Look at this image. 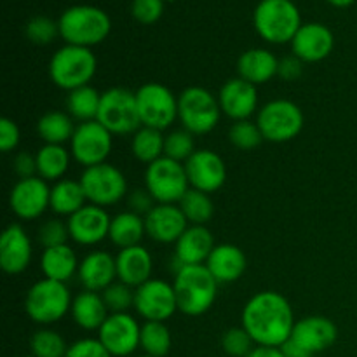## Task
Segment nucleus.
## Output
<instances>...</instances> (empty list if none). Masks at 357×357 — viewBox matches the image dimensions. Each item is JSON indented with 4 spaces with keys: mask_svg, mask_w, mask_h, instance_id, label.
Here are the masks:
<instances>
[{
    "mask_svg": "<svg viewBox=\"0 0 357 357\" xmlns=\"http://www.w3.org/2000/svg\"><path fill=\"white\" fill-rule=\"evenodd\" d=\"M114 149V135L98 121L77 124L73 138L70 142V153L73 159L86 167L107 162Z\"/></svg>",
    "mask_w": 357,
    "mask_h": 357,
    "instance_id": "13",
    "label": "nucleus"
},
{
    "mask_svg": "<svg viewBox=\"0 0 357 357\" xmlns=\"http://www.w3.org/2000/svg\"><path fill=\"white\" fill-rule=\"evenodd\" d=\"M248 357H286L281 347H261L257 345Z\"/></svg>",
    "mask_w": 357,
    "mask_h": 357,
    "instance_id": "53",
    "label": "nucleus"
},
{
    "mask_svg": "<svg viewBox=\"0 0 357 357\" xmlns=\"http://www.w3.org/2000/svg\"><path fill=\"white\" fill-rule=\"evenodd\" d=\"M24 35L31 44L47 45L59 35V24L49 16H35L24 26Z\"/></svg>",
    "mask_w": 357,
    "mask_h": 357,
    "instance_id": "43",
    "label": "nucleus"
},
{
    "mask_svg": "<svg viewBox=\"0 0 357 357\" xmlns=\"http://www.w3.org/2000/svg\"><path fill=\"white\" fill-rule=\"evenodd\" d=\"M101 296L110 314H122L128 312L129 309H135V288L121 281H115L114 284L108 286Z\"/></svg>",
    "mask_w": 357,
    "mask_h": 357,
    "instance_id": "42",
    "label": "nucleus"
},
{
    "mask_svg": "<svg viewBox=\"0 0 357 357\" xmlns=\"http://www.w3.org/2000/svg\"><path fill=\"white\" fill-rule=\"evenodd\" d=\"M117 261V281L138 288L152 279L153 258L145 246H132L119 251L115 257Z\"/></svg>",
    "mask_w": 357,
    "mask_h": 357,
    "instance_id": "26",
    "label": "nucleus"
},
{
    "mask_svg": "<svg viewBox=\"0 0 357 357\" xmlns=\"http://www.w3.org/2000/svg\"><path fill=\"white\" fill-rule=\"evenodd\" d=\"M206 267L209 268L220 284H230L243 278L246 272L248 260L244 251L236 244H216L209 255Z\"/></svg>",
    "mask_w": 357,
    "mask_h": 357,
    "instance_id": "27",
    "label": "nucleus"
},
{
    "mask_svg": "<svg viewBox=\"0 0 357 357\" xmlns=\"http://www.w3.org/2000/svg\"><path fill=\"white\" fill-rule=\"evenodd\" d=\"M112 135H135L142 128L136 103V93L126 87H112L101 94L98 119Z\"/></svg>",
    "mask_w": 357,
    "mask_h": 357,
    "instance_id": "9",
    "label": "nucleus"
},
{
    "mask_svg": "<svg viewBox=\"0 0 357 357\" xmlns=\"http://www.w3.org/2000/svg\"><path fill=\"white\" fill-rule=\"evenodd\" d=\"M164 2H174V0H164Z\"/></svg>",
    "mask_w": 357,
    "mask_h": 357,
    "instance_id": "56",
    "label": "nucleus"
},
{
    "mask_svg": "<svg viewBox=\"0 0 357 357\" xmlns=\"http://www.w3.org/2000/svg\"><path fill=\"white\" fill-rule=\"evenodd\" d=\"M195 153V136L185 128L174 129L164 139V157L185 164Z\"/></svg>",
    "mask_w": 357,
    "mask_h": 357,
    "instance_id": "40",
    "label": "nucleus"
},
{
    "mask_svg": "<svg viewBox=\"0 0 357 357\" xmlns=\"http://www.w3.org/2000/svg\"><path fill=\"white\" fill-rule=\"evenodd\" d=\"M164 139H166V136L162 135V131L142 126V128L132 135V155H135L136 160L146 164V166L155 162L160 157H164Z\"/></svg>",
    "mask_w": 357,
    "mask_h": 357,
    "instance_id": "36",
    "label": "nucleus"
},
{
    "mask_svg": "<svg viewBox=\"0 0 357 357\" xmlns=\"http://www.w3.org/2000/svg\"><path fill=\"white\" fill-rule=\"evenodd\" d=\"M72 295L65 282L40 279L35 282L24 298V310L33 323L49 326L61 321L72 310Z\"/></svg>",
    "mask_w": 357,
    "mask_h": 357,
    "instance_id": "6",
    "label": "nucleus"
},
{
    "mask_svg": "<svg viewBox=\"0 0 357 357\" xmlns=\"http://www.w3.org/2000/svg\"><path fill=\"white\" fill-rule=\"evenodd\" d=\"M337 338V324L324 316H309L296 321L291 333V340L312 354L330 349L331 345H335Z\"/></svg>",
    "mask_w": 357,
    "mask_h": 357,
    "instance_id": "24",
    "label": "nucleus"
},
{
    "mask_svg": "<svg viewBox=\"0 0 357 357\" xmlns=\"http://www.w3.org/2000/svg\"><path fill=\"white\" fill-rule=\"evenodd\" d=\"M72 317L79 328L86 331L100 330L107 317L110 316L101 293L82 291L73 298Z\"/></svg>",
    "mask_w": 357,
    "mask_h": 357,
    "instance_id": "29",
    "label": "nucleus"
},
{
    "mask_svg": "<svg viewBox=\"0 0 357 357\" xmlns=\"http://www.w3.org/2000/svg\"><path fill=\"white\" fill-rule=\"evenodd\" d=\"M253 338L250 337L243 326L230 328L223 333L222 337V347L230 357H248L250 352L253 351Z\"/></svg>",
    "mask_w": 357,
    "mask_h": 357,
    "instance_id": "45",
    "label": "nucleus"
},
{
    "mask_svg": "<svg viewBox=\"0 0 357 357\" xmlns=\"http://www.w3.org/2000/svg\"><path fill=\"white\" fill-rule=\"evenodd\" d=\"M295 323L291 303L272 289L253 295L243 309V328L261 347H282L291 338Z\"/></svg>",
    "mask_w": 357,
    "mask_h": 357,
    "instance_id": "1",
    "label": "nucleus"
},
{
    "mask_svg": "<svg viewBox=\"0 0 357 357\" xmlns=\"http://www.w3.org/2000/svg\"><path fill=\"white\" fill-rule=\"evenodd\" d=\"M185 171L190 188L206 194L218 192L227 180L225 160L220 153L208 149L195 150L194 155L185 162Z\"/></svg>",
    "mask_w": 357,
    "mask_h": 357,
    "instance_id": "17",
    "label": "nucleus"
},
{
    "mask_svg": "<svg viewBox=\"0 0 357 357\" xmlns=\"http://www.w3.org/2000/svg\"><path fill=\"white\" fill-rule=\"evenodd\" d=\"M278 56L264 47L248 49L237 59V77L248 80L257 87L271 82L274 77H278Z\"/></svg>",
    "mask_w": 357,
    "mask_h": 357,
    "instance_id": "28",
    "label": "nucleus"
},
{
    "mask_svg": "<svg viewBox=\"0 0 357 357\" xmlns=\"http://www.w3.org/2000/svg\"><path fill=\"white\" fill-rule=\"evenodd\" d=\"M178 206L190 225H206L215 215V204H213L209 194L195 190V188H190L178 202Z\"/></svg>",
    "mask_w": 357,
    "mask_h": 357,
    "instance_id": "37",
    "label": "nucleus"
},
{
    "mask_svg": "<svg viewBox=\"0 0 357 357\" xmlns=\"http://www.w3.org/2000/svg\"><path fill=\"white\" fill-rule=\"evenodd\" d=\"M79 264L75 251L68 244H63V246L44 250L40 258V271L45 279L66 284L79 272Z\"/></svg>",
    "mask_w": 357,
    "mask_h": 357,
    "instance_id": "30",
    "label": "nucleus"
},
{
    "mask_svg": "<svg viewBox=\"0 0 357 357\" xmlns=\"http://www.w3.org/2000/svg\"><path fill=\"white\" fill-rule=\"evenodd\" d=\"M282 352H284L286 357H314L312 352H309L307 349H303L302 345H298L296 342H293L289 338L284 345H282Z\"/></svg>",
    "mask_w": 357,
    "mask_h": 357,
    "instance_id": "52",
    "label": "nucleus"
},
{
    "mask_svg": "<svg viewBox=\"0 0 357 357\" xmlns=\"http://www.w3.org/2000/svg\"><path fill=\"white\" fill-rule=\"evenodd\" d=\"M139 347L145 351L146 356L164 357L171 349V331L166 323L157 321H145L142 326V338Z\"/></svg>",
    "mask_w": 357,
    "mask_h": 357,
    "instance_id": "38",
    "label": "nucleus"
},
{
    "mask_svg": "<svg viewBox=\"0 0 357 357\" xmlns=\"http://www.w3.org/2000/svg\"><path fill=\"white\" fill-rule=\"evenodd\" d=\"M65 357H114L98 338H82L68 347Z\"/></svg>",
    "mask_w": 357,
    "mask_h": 357,
    "instance_id": "47",
    "label": "nucleus"
},
{
    "mask_svg": "<svg viewBox=\"0 0 357 357\" xmlns=\"http://www.w3.org/2000/svg\"><path fill=\"white\" fill-rule=\"evenodd\" d=\"M135 310L145 321L166 323L178 310L173 284L162 279H150L135 289Z\"/></svg>",
    "mask_w": 357,
    "mask_h": 357,
    "instance_id": "14",
    "label": "nucleus"
},
{
    "mask_svg": "<svg viewBox=\"0 0 357 357\" xmlns=\"http://www.w3.org/2000/svg\"><path fill=\"white\" fill-rule=\"evenodd\" d=\"M101 94L103 93H100L91 84L70 91L68 96H66V110H68L70 117L73 121H79V124L80 122L96 121L101 105Z\"/></svg>",
    "mask_w": 357,
    "mask_h": 357,
    "instance_id": "35",
    "label": "nucleus"
},
{
    "mask_svg": "<svg viewBox=\"0 0 357 357\" xmlns=\"http://www.w3.org/2000/svg\"><path fill=\"white\" fill-rule=\"evenodd\" d=\"M328 2L335 7H349V6H352L356 0H328Z\"/></svg>",
    "mask_w": 357,
    "mask_h": 357,
    "instance_id": "54",
    "label": "nucleus"
},
{
    "mask_svg": "<svg viewBox=\"0 0 357 357\" xmlns=\"http://www.w3.org/2000/svg\"><path fill=\"white\" fill-rule=\"evenodd\" d=\"M145 188L157 204H178L190 190L185 164L169 157H160L145 171Z\"/></svg>",
    "mask_w": 357,
    "mask_h": 357,
    "instance_id": "10",
    "label": "nucleus"
},
{
    "mask_svg": "<svg viewBox=\"0 0 357 357\" xmlns=\"http://www.w3.org/2000/svg\"><path fill=\"white\" fill-rule=\"evenodd\" d=\"M215 246V237L208 227L188 225L174 244V258L181 265H206Z\"/></svg>",
    "mask_w": 357,
    "mask_h": 357,
    "instance_id": "25",
    "label": "nucleus"
},
{
    "mask_svg": "<svg viewBox=\"0 0 357 357\" xmlns=\"http://www.w3.org/2000/svg\"><path fill=\"white\" fill-rule=\"evenodd\" d=\"M87 197L82 183L77 180H59L51 187V211L58 216H72L86 206Z\"/></svg>",
    "mask_w": 357,
    "mask_h": 357,
    "instance_id": "32",
    "label": "nucleus"
},
{
    "mask_svg": "<svg viewBox=\"0 0 357 357\" xmlns=\"http://www.w3.org/2000/svg\"><path fill=\"white\" fill-rule=\"evenodd\" d=\"M72 153L63 145H42L35 153L37 159V176L49 181H59L70 167Z\"/></svg>",
    "mask_w": 357,
    "mask_h": 357,
    "instance_id": "34",
    "label": "nucleus"
},
{
    "mask_svg": "<svg viewBox=\"0 0 357 357\" xmlns=\"http://www.w3.org/2000/svg\"><path fill=\"white\" fill-rule=\"evenodd\" d=\"M98 59L89 47L65 44L49 61V77L59 89L73 91L89 86L96 75Z\"/></svg>",
    "mask_w": 357,
    "mask_h": 357,
    "instance_id": "4",
    "label": "nucleus"
},
{
    "mask_svg": "<svg viewBox=\"0 0 357 357\" xmlns=\"http://www.w3.org/2000/svg\"><path fill=\"white\" fill-rule=\"evenodd\" d=\"M77 126L68 112H45L37 121V135L45 145H65L72 142Z\"/></svg>",
    "mask_w": 357,
    "mask_h": 357,
    "instance_id": "33",
    "label": "nucleus"
},
{
    "mask_svg": "<svg viewBox=\"0 0 357 357\" xmlns=\"http://www.w3.org/2000/svg\"><path fill=\"white\" fill-rule=\"evenodd\" d=\"M229 139L236 149L244 150V152L258 149L261 145V142H265L257 121L253 122L251 119L234 122L229 129Z\"/></svg>",
    "mask_w": 357,
    "mask_h": 357,
    "instance_id": "41",
    "label": "nucleus"
},
{
    "mask_svg": "<svg viewBox=\"0 0 357 357\" xmlns=\"http://www.w3.org/2000/svg\"><path fill=\"white\" fill-rule=\"evenodd\" d=\"M13 166H14V173L20 176V180L37 176V159H35V153L20 152L16 157H14Z\"/></svg>",
    "mask_w": 357,
    "mask_h": 357,
    "instance_id": "51",
    "label": "nucleus"
},
{
    "mask_svg": "<svg viewBox=\"0 0 357 357\" xmlns=\"http://www.w3.org/2000/svg\"><path fill=\"white\" fill-rule=\"evenodd\" d=\"M218 101L223 114L234 122L248 121L260 110L257 86L241 77L229 79L220 87Z\"/></svg>",
    "mask_w": 357,
    "mask_h": 357,
    "instance_id": "19",
    "label": "nucleus"
},
{
    "mask_svg": "<svg viewBox=\"0 0 357 357\" xmlns=\"http://www.w3.org/2000/svg\"><path fill=\"white\" fill-rule=\"evenodd\" d=\"M164 13V0H132L131 14L138 23L153 24Z\"/></svg>",
    "mask_w": 357,
    "mask_h": 357,
    "instance_id": "46",
    "label": "nucleus"
},
{
    "mask_svg": "<svg viewBox=\"0 0 357 357\" xmlns=\"http://www.w3.org/2000/svg\"><path fill=\"white\" fill-rule=\"evenodd\" d=\"M129 211L136 213V215L146 216L153 208H155V199L150 195V192L146 188H136L129 194L128 197Z\"/></svg>",
    "mask_w": 357,
    "mask_h": 357,
    "instance_id": "49",
    "label": "nucleus"
},
{
    "mask_svg": "<svg viewBox=\"0 0 357 357\" xmlns=\"http://www.w3.org/2000/svg\"><path fill=\"white\" fill-rule=\"evenodd\" d=\"M146 236L145 227V216L136 215L132 211H122L112 218L110 232H108V239L112 241L114 246L119 250H126V248L139 246L143 237Z\"/></svg>",
    "mask_w": 357,
    "mask_h": 357,
    "instance_id": "31",
    "label": "nucleus"
},
{
    "mask_svg": "<svg viewBox=\"0 0 357 357\" xmlns=\"http://www.w3.org/2000/svg\"><path fill=\"white\" fill-rule=\"evenodd\" d=\"M59 37L70 45L93 47L110 35L112 20L94 6H72L59 16Z\"/></svg>",
    "mask_w": 357,
    "mask_h": 357,
    "instance_id": "3",
    "label": "nucleus"
},
{
    "mask_svg": "<svg viewBox=\"0 0 357 357\" xmlns=\"http://www.w3.org/2000/svg\"><path fill=\"white\" fill-rule=\"evenodd\" d=\"M80 284L86 291L103 293L117 281V261L108 251H91L80 260L77 272Z\"/></svg>",
    "mask_w": 357,
    "mask_h": 357,
    "instance_id": "23",
    "label": "nucleus"
},
{
    "mask_svg": "<svg viewBox=\"0 0 357 357\" xmlns=\"http://www.w3.org/2000/svg\"><path fill=\"white\" fill-rule=\"evenodd\" d=\"M218 286L220 282L206 265H183L173 281L178 310L190 317L206 314L215 303Z\"/></svg>",
    "mask_w": 357,
    "mask_h": 357,
    "instance_id": "2",
    "label": "nucleus"
},
{
    "mask_svg": "<svg viewBox=\"0 0 357 357\" xmlns=\"http://www.w3.org/2000/svg\"><path fill=\"white\" fill-rule=\"evenodd\" d=\"M68 239H70L68 223H65L59 218L45 220L37 230V241L40 246H44V250L63 246V244H66V241Z\"/></svg>",
    "mask_w": 357,
    "mask_h": 357,
    "instance_id": "44",
    "label": "nucleus"
},
{
    "mask_svg": "<svg viewBox=\"0 0 357 357\" xmlns=\"http://www.w3.org/2000/svg\"><path fill=\"white\" fill-rule=\"evenodd\" d=\"M30 351L33 357H65L68 352L66 342L58 331L42 328L35 331L30 340Z\"/></svg>",
    "mask_w": 357,
    "mask_h": 357,
    "instance_id": "39",
    "label": "nucleus"
},
{
    "mask_svg": "<svg viewBox=\"0 0 357 357\" xmlns=\"http://www.w3.org/2000/svg\"><path fill=\"white\" fill-rule=\"evenodd\" d=\"M24 357H33V356H24Z\"/></svg>",
    "mask_w": 357,
    "mask_h": 357,
    "instance_id": "57",
    "label": "nucleus"
},
{
    "mask_svg": "<svg viewBox=\"0 0 357 357\" xmlns=\"http://www.w3.org/2000/svg\"><path fill=\"white\" fill-rule=\"evenodd\" d=\"M257 124L265 142L288 143L302 132L305 117L302 108L289 100H272L257 114Z\"/></svg>",
    "mask_w": 357,
    "mask_h": 357,
    "instance_id": "8",
    "label": "nucleus"
},
{
    "mask_svg": "<svg viewBox=\"0 0 357 357\" xmlns=\"http://www.w3.org/2000/svg\"><path fill=\"white\" fill-rule=\"evenodd\" d=\"M303 73V61L300 58H296L295 54L286 56V58L279 59V70L278 77H281L286 82H295L302 77Z\"/></svg>",
    "mask_w": 357,
    "mask_h": 357,
    "instance_id": "50",
    "label": "nucleus"
},
{
    "mask_svg": "<svg viewBox=\"0 0 357 357\" xmlns=\"http://www.w3.org/2000/svg\"><path fill=\"white\" fill-rule=\"evenodd\" d=\"M136 357H152V356H146V354H145V356H136Z\"/></svg>",
    "mask_w": 357,
    "mask_h": 357,
    "instance_id": "55",
    "label": "nucleus"
},
{
    "mask_svg": "<svg viewBox=\"0 0 357 357\" xmlns=\"http://www.w3.org/2000/svg\"><path fill=\"white\" fill-rule=\"evenodd\" d=\"M253 23L258 35L271 44L291 42L302 26V16L293 0H260Z\"/></svg>",
    "mask_w": 357,
    "mask_h": 357,
    "instance_id": "5",
    "label": "nucleus"
},
{
    "mask_svg": "<svg viewBox=\"0 0 357 357\" xmlns=\"http://www.w3.org/2000/svg\"><path fill=\"white\" fill-rule=\"evenodd\" d=\"M142 326L128 312L110 314L98 330V340L114 357H128L139 347Z\"/></svg>",
    "mask_w": 357,
    "mask_h": 357,
    "instance_id": "15",
    "label": "nucleus"
},
{
    "mask_svg": "<svg viewBox=\"0 0 357 357\" xmlns=\"http://www.w3.org/2000/svg\"><path fill=\"white\" fill-rule=\"evenodd\" d=\"M188 225L178 204H155L145 216L146 236L159 244H176Z\"/></svg>",
    "mask_w": 357,
    "mask_h": 357,
    "instance_id": "22",
    "label": "nucleus"
},
{
    "mask_svg": "<svg viewBox=\"0 0 357 357\" xmlns=\"http://www.w3.org/2000/svg\"><path fill=\"white\" fill-rule=\"evenodd\" d=\"M293 54L303 63H317L326 59L335 49V35L326 24L305 23L300 26L291 40Z\"/></svg>",
    "mask_w": 357,
    "mask_h": 357,
    "instance_id": "21",
    "label": "nucleus"
},
{
    "mask_svg": "<svg viewBox=\"0 0 357 357\" xmlns=\"http://www.w3.org/2000/svg\"><path fill=\"white\" fill-rule=\"evenodd\" d=\"M79 181L86 192L87 202L100 208L117 204L128 194V181L124 173L108 162L86 167Z\"/></svg>",
    "mask_w": 357,
    "mask_h": 357,
    "instance_id": "12",
    "label": "nucleus"
},
{
    "mask_svg": "<svg viewBox=\"0 0 357 357\" xmlns=\"http://www.w3.org/2000/svg\"><path fill=\"white\" fill-rule=\"evenodd\" d=\"M142 126L164 131L178 119V96L159 82H146L136 91Z\"/></svg>",
    "mask_w": 357,
    "mask_h": 357,
    "instance_id": "11",
    "label": "nucleus"
},
{
    "mask_svg": "<svg viewBox=\"0 0 357 357\" xmlns=\"http://www.w3.org/2000/svg\"><path fill=\"white\" fill-rule=\"evenodd\" d=\"M9 206L20 220H37L51 209V187L42 178H24L13 187Z\"/></svg>",
    "mask_w": 357,
    "mask_h": 357,
    "instance_id": "16",
    "label": "nucleus"
},
{
    "mask_svg": "<svg viewBox=\"0 0 357 357\" xmlns=\"http://www.w3.org/2000/svg\"><path fill=\"white\" fill-rule=\"evenodd\" d=\"M33 246L20 223H10L0 237V267L6 274H23L31 264Z\"/></svg>",
    "mask_w": 357,
    "mask_h": 357,
    "instance_id": "20",
    "label": "nucleus"
},
{
    "mask_svg": "<svg viewBox=\"0 0 357 357\" xmlns=\"http://www.w3.org/2000/svg\"><path fill=\"white\" fill-rule=\"evenodd\" d=\"M70 239L80 246H96L108 239L112 218L107 209L94 204H86L80 211L68 218Z\"/></svg>",
    "mask_w": 357,
    "mask_h": 357,
    "instance_id": "18",
    "label": "nucleus"
},
{
    "mask_svg": "<svg viewBox=\"0 0 357 357\" xmlns=\"http://www.w3.org/2000/svg\"><path fill=\"white\" fill-rule=\"evenodd\" d=\"M222 114L218 96H215L206 87H187L178 96V121L194 136L215 131Z\"/></svg>",
    "mask_w": 357,
    "mask_h": 357,
    "instance_id": "7",
    "label": "nucleus"
},
{
    "mask_svg": "<svg viewBox=\"0 0 357 357\" xmlns=\"http://www.w3.org/2000/svg\"><path fill=\"white\" fill-rule=\"evenodd\" d=\"M21 142V131L17 124L10 119L3 117L0 121V150L3 153H9L17 149Z\"/></svg>",
    "mask_w": 357,
    "mask_h": 357,
    "instance_id": "48",
    "label": "nucleus"
}]
</instances>
